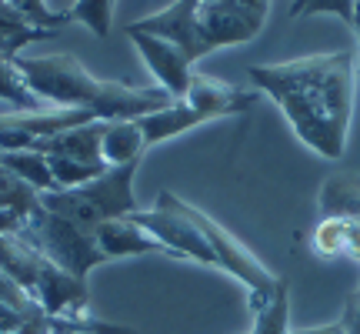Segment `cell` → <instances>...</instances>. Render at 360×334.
<instances>
[{"label":"cell","instance_id":"6da1fadb","mask_svg":"<svg viewBox=\"0 0 360 334\" xmlns=\"http://www.w3.org/2000/svg\"><path fill=\"white\" fill-rule=\"evenodd\" d=\"M260 94H267L287 117L294 134L327 161L347 151L357 57L354 51L314 54L283 64L247 67Z\"/></svg>","mask_w":360,"mask_h":334},{"label":"cell","instance_id":"7a4b0ae2","mask_svg":"<svg viewBox=\"0 0 360 334\" xmlns=\"http://www.w3.org/2000/svg\"><path fill=\"white\" fill-rule=\"evenodd\" d=\"M17 67L27 87L51 107H77L90 111L97 120H137L154 111H164L174 97L160 87H130L120 80L94 78L74 54L51 57H20Z\"/></svg>","mask_w":360,"mask_h":334},{"label":"cell","instance_id":"3957f363","mask_svg":"<svg viewBox=\"0 0 360 334\" xmlns=\"http://www.w3.org/2000/svg\"><path fill=\"white\" fill-rule=\"evenodd\" d=\"M267 13L270 0H174L127 27L177 44L184 57L197 64L210 51L254 40L267 24Z\"/></svg>","mask_w":360,"mask_h":334},{"label":"cell","instance_id":"277c9868","mask_svg":"<svg viewBox=\"0 0 360 334\" xmlns=\"http://www.w3.org/2000/svg\"><path fill=\"white\" fill-rule=\"evenodd\" d=\"M141 161H130L120 167H107L101 178L87 180L80 187H67V191H51L40 194V204L47 207L51 214L77 224L84 231H97L103 221L127 218L137 207L134 197V178H137Z\"/></svg>","mask_w":360,"mask_h":334},{"label":"cell","instance_id":"5b68a950","mask_svg":"<svg viewBox=\"0 0 360 334\" xmlns=\"http://www.w3.org/2000/svg\"><path fill=\"white\" fill-rule=\"evenodd\" d=\"M20 237L30 247H37L51 264L64 268L67 274H74L80 281H87L90 271L101 268L103 261H107L101 254V247H97L94 231H84L77 224L57 218L44 204L27 214V224H24V231H20Z\"/></svg>","mask_w":360,"mask_h":334},{"label":"cell","instance_id":"8992f818","mask_svg":"<svg viewBox=\"0 0 360 334\" xmlns=\"http://www.w3.org/2000/svg\"><path fill=\"white\" fill-rule=\"evenodd\" d=\"M180 207H184V214L197 224V231L207 237V245H210V251H214V261H217L220 271H227L233 281H240L247 287V301H250V311H260L264 304H267L270 297H274V291L281 287V278L277 274H270L264 264L257 261V254L250 251V247H244L237 237H233L224 224H217V221L210 218V214H204V211H197L193 204H187V201H180Z\"/></svg>","mask_w":360,"mask_h":334},{"label":"cell","instance_id":"52a82bcc","mask_svg":"<svg viewBox=\"0 0 360 334\" xmlns=\"http://www.w3.org/2000/svg\"><path fill=\"white\" fill-rule=\"evenodd\" d=\"M127 218L134 221L137 228H143L154 241H160V245L167 247L170 257H191V261H197V264L217 268V261H214V251H210V245H207V237L197 231V224L184 214L177 194L160 191L154 207L134 211V214H127Z\"/></svg>","mask_w":360,"mask_h":334},{"label":"cell","instance_id":"ba28073f","mask_svg":"<svg viewBox=\"0 0 360 334\" xmlns=\"http://www.w3.org/2000/svg\"><path fill=\"white\" fill-rule=\"evenodd\" d=\"M124 34L134 40V47L147 61L150 74L157 78V87L167 90L174 101H180L187 94L191 78H193V64L184 57V51H180L177 44H170V40L154 37V34H141V30H130V27H124Z\"/></svg>","mask_w":360,"mask_h":334},{"label":"cell","instance_id":"9c48e42d","mask_svg":"<svg viewBox=\"0 0 360 334\" xmlns=\"http://www.w3.org/2000/svg\"><path fill=\"white\" fill-rule=\"evenodd\" d=\"M34 301L44 314L51 318H74L87 311V281H80L64 268H57L51 261H44V268L34 284Z\"/></svg>","mask_w":360,"mask_h":334},{"label":"cell","instance_id":"30bf717a","mask_svg":"<svg viewBox=\"0 0 360 334\" xmlns=\"http://www.w3.org/2000/svg\"><path fill=\"white\" fill-rule=\"evenodd\" d=\"M191 111L204 117V120H220V117H237L247 114L254 107V94L240 90L233 84H224L217 78H207V74H193L187 94L180 97Z\"/></svg>","mask_w":360,"mask_h":334},{"label":"cell","instance_id":"8fae6325","mask_svg":"<svg viewBox=\"0 0 360 334\" xmlns=\"http://www.w3.org/2000/svg\"><path fill=\"white\" fill-rule=\"evenodd\" d=\"M103 130H107V120H90V124H80V128L60 130V134H53V137H37L30 147L40 151V154H57V157L80 161V164L107 167L103 164V154H101Z\"/></svg>","mask_w":360,"mask_h":334},{"label":"cell","instance_id":"7c38bea8","mask_svg":"<svg viewBox=\"0 0 360 334\" xmlns=\"http://www.w3.org/2000/svg\"><path fill=\"white\" fill-rule=\"evenodd\" d=\"M97 237V247L107 261H117V257H141V254H167L170 251L160 241H154L150 234L137 228L130 218H114V221H103L101 228L94 231Z\"/></svg>","mask_w":360,"mask_h":334},{"label":"cell","instance_id":"4fadbf2b","mask_svg":"<svg viewBox=\"0 0 360 334\" xmlns=\"http://www.w3.org/2000/svg\"><path fill=\"white\" fill-rule=\"evenodd\" d=\"M310 247L321 257H350V261H360V218H354V214L321 218V224L310 234Z\"/></svg>","mask_w":360,"mask_h":334},{"label":"cell","instance_id":"5bb4252c","mask_svg":"<svg viewBox=\"0 0 360 334\" xmlns=\"http://www.w3.org/2000/svg\"><path fill=\"white\" fill-rule=\"evenodd\" d=\"M47 257L37 247H30L20 234H0V274H7L17 287H24L27 295H34L37 274Z\"/></svg>","mask_w":360,"mask_h":334},{"label":"cell","instance_id":"9a60e30c","mask_svg":"<svg viewBox=\"0 0 360 334\" xmlns=\"http://www.w3.org/2000/svg\"><path fill=\"white\" fill-rule=\"evenodd\" d=\"M143 130L137 120H107V130H103L101 141V154L107 167H120L130 164V161H143Z\"/></svg>","mask_w":360,"mask_h":334},{"label":"cell","instance_id":"2e32d148","mask_svg":"<svg viewBox=\"0 0 360 334\" xmlns=\"http://www.w3.org/2000/svg\"><path fill=\"white\" fill-rule=\"evenodd\" d=\"M0 167H7L13 178L24 180L27 187H34L37 194L57 191L47 157L40 154V151H34V147H20V151H0Z\"/></svg>","mask_w":360,"mask_h":334},{"label":"cell","instance_id":"e0dca14e","mask_svg":"<svg viewBox=\"0 0 360 334\" xmlns=\"http://www.w3.org/2000/svg\"><path fill=\"white\" fill-rule=\"evenodd\" d=\"M321 218L354 214L360 218V174H334L321 187Z\"/></svg>","mask_w":360,"mask_h":334},{"label":"cell","instance_id":"ac0fdd59","mask_svg":"<svg viewBox=\"0 0 360 334\" xmlns=\"http://www.w3.org/2000/svg\"><path fill=\"white\" fill-rule=\"evenodd\" d=\"M0 101H7L13 111H44V107H51L27 87L24 74L17 67V54L7 51H0Z\"/></svg>","mask_w":360,"mask_h":334},{"label":"cell","instance_id":"d6986e66","mask_svg":"<svg viewBox=\"0 0 360 334\" xmlns=\"http://www.w3.org/2000/svg\"><path fill=\"white\" fill-rule=\"evenodd\" d=\"M290 284L281 278V287L274 291L267 304L254 311V331L250 334H290Z\"/></svg>","mask_w":360,"mask_h":334},{"label":"cell","instance_id":"ffe728a7","mask_svg":"<svg viewBox=\"0 0 360 334\" xmlns=\"http://www.w3.org/2000/svg\"><path fill=\"white\" fill-rule=\"evenodd\" d=\"M7 11L17 17V20H24L27 27H37V30H51L57 34L64 24H70V17L64 13H57L47 7V0H7Z\"/></svg>","mask_w":360,"mask_h":334},{"label":"cell","instance_id":"44dd1931","mask_svg":"<svg viewBox=\"0 0 360 334\" xmlns=\"http://www.w3.org/2000/svg\"><path fill=\"white\" fill-rule=\"evenodd\" d=\"M114 7H117V0H77L67 11V17L84 24L94 37H107L110 27H114Z\"/></svg>","mask_w":360,"mask_h":334},{"label":"cell","instance_id":"7402d4cb","mask_svg":"<svg viewBox=\"0 0 360 334\" xmlns=\"http://www.w3.org/2000/svg\"><path fill=\"white\" fill-rule=\"evenodd\" d=\"M47 164H51V174H53V184L57 191H67V187H80L87 180L101 178L107 167H97V164H80V161H70V157H57V154H44Z\"/></svg>","mask_w":360,"mask_h":334},{"label":"cell","instance_id":"603a6c76","mask_svg":"<svg viewBox=\"0 0 360 334\" xmlns=\"http://www.w3.org/2000/svg\"><path fill=\"white\" fill-rule=\"evenodd\" d=\"M317 13H334L344 24H354V0H294L287 17L300 20V17H317Z\"/></svg>","mask_w":360,"mask_h":334},{"label":"cell","instance_id":"cb8c5ba5","mask_svg":"<svg viewBox=\"0 0 360 334\" xmlns=\"http://www.w3.org/2000/svg\"><path fill=\"white\" fill-rule=\"evenodd\" d=\"M40 318H44V314H40ZM30 321H34L30 314H24L20 308H13L7 301H0V334H20Z\"/></svg>","mask_w":360,"mask_h":334},{"label":"cell","instance_id":"d4e9b609","mask_svg":"<svg viewBox=\"0 0 360 334\" xmlns=\"http://www.w3.org/2000/svg\"><path fill=\"white\" fill-rule=\"evenodd\" d=\"M27 224V214L17 207H0V234H20Z\"/></svg>","mask_w":360,"mask_h":334},{"label":"cell","instance_id":"484cf974","mask_svg":"<svg viewBox=\"0 0 360 334\" xmlns=\"http://www.w3.org/2000/svg\"><path fill=\"white\" fill-rule=\"evenodd\" d=\"M290 334H350V324L340 318V321H330V324H317V328H297Z\"/></svg>","mask_w":360,"mask_h":334},{"label":"cell","instance_id":"4316f807","mask_svg":"<svg viewBox=\"0 0 360 334\" xmlns=\"http://www.w3.org/2000/svg\"><path fill=\"white\" fill-rule=\"evenodd\" d=\"M340 318L350 324V331H360V287L347 297V308H344V314H340Z\"/></svg>","mask_w":360,"mask_h":334},{"label":"cell","instance_id":"83f0119b","mask_svg":"<svg viewBox=\"0 0 360 334\" xmlns=\"http://www.w3.org/2000/svg\"><path fill=\"white\" fill-rule=\"evenodd\" d=\"M350 30H354L360 40V0H354V24H350Z\"/></svg>","mask_w":360,"mask_h":334},{"label":"cell","instance_id":"f1b7e54d","mask_svg":"<svg viewBox=\"0 0 360 334\" xmlns=\"http://www.w3.org/2000/svg\"><path fill=\"white\" fill-rule=\"evenodd\" d=\"M0 11H4V13H11V11H7V0H0ZM11 17H13V13H11Z\"/></svg>","mask_w":360,"mask_h":334},{"label":"cell","instance_id":"f546056e","mask_svg":"<svg viewBox=\"0 0 360 334\" xmlns=\"http://www.w3.org/2000/svg\"><path fill=\"white\" fill-rule=\"evenodd\" d=\"M0 17H11V13H4V11H0ZM11 20H17V17H11ZM20 24H24V20H20Z\"/></svg>","mask_w":360,"mask_h":334},{"label":"cell","instance_id":"4dcf8cb0","mask_svg":"<svg viewBox=\"0 0 360 334\" xmlns=\"http://www.w3.org/2000/svg\"><path fill=\"white\" fill-rule=\"evenodd\" d=\"M47 334H67V331H51V328H47Z\"/></svg>","mask_w":360,"mask_h":334},{"label":"cell","instance_id":"1f68e13d","mask_svg":"<svg viewBox=\"0 0 360 334\" xmlns=\"http://www.w3.org/2000/svg\"><path fill=\"white\" fill-rule=\"evenodd\" d=\"M357 80H360V61H357Z\"/></svg>","mask_w":360,"mask_h":334},{"label":"cell","instance_id":"d6a6232c","mask_svg":"<svg viewBox=\"0 0 360 334\" xmlns=\"http://www.w3.org/2000/svg\"><path fill=\"white\" fill-rule=\"evenodd\" d=\"M350 334H360V331H350Z\"/></svg>","mask_w":360,"mask_h":334}]
</instances>
